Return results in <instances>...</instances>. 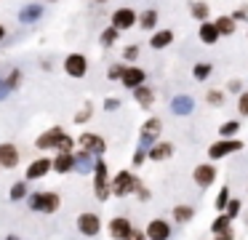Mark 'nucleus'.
I'll use <instances>...</instances> for the list:
<instances>
[{"instance_id":"nucleus-17","label":"nucleus","mask_w":248,"mask_h":240,"mask_svg":"<svg viewBox=\"0 0 248 240\" xmlns=\"http://www.w3.org/2000/svg\"><path fill=\"white\" fill-rule=\"evenodd\" d=\"M93 168H96V155L86 152V149H75V174L91 176Z\"/></svg>"},{"instance_id":"nucleus-32","label":"nucleus","mask_w":248,"mask_h":240,"mask_svg":"<svg viewBox=\"0 0 248 240\" xmlns=\"http://www.w3.org/2000/svg\"><path fill=\"white\" fill-rule=\"evenodd\" d=\"M189 14H192V19H198L200 24L211 19V8L203 3V0H200V3H189Z\"/></svg>"},{"instance_id":"nucleus-20","label":"nucleus","mask_w":248,"mask_h":240,"mask_svg":"<svg viewBox=\"0 0 248 240\" xmlns=\"http://www.w3.org/2000/svg\"><path fill=\"white\" fill-rule=\"evenodd\" d=\"M173 155H176V147H173V142H166V139H160V142L150 149V160H152V163H166V160L173 158Z\"/></svg>"},{"instance_id":"nucleus-2","label":"nucleus","mask_w":248,"mask_h":240,"mask_svg":"<svg viewBox=\"0 0 248 240\" xmlns=\"http://www.w3.org/2000/svg\"><path fill=\"white\" fill-rule=\"evenodd\" d=\"M27 208L32 213H56L62 208V197H59V192H54V190H38V192H30V197H27Z\"/></svg>"},{"instance_id":"nucleus-5","label":"nucleus","mask_w":248,"mask_h":240,"mask_svg":"<svg viewBox=\"0 0 248 240\" xmlns=\"http://www.w3.org/2000/svg\"><path fill=\"white\" fill-rule=\"evenodd\" d=\"M243 149V139H216L208 147V160L216 163V160H224L230 155H237Z\"/></svg>"},{"instance_id":"nucleus-3","label":"nucleus","mask_w":248,"mask_h":240,"mask_svg":"<svg viewBox=\"0 0 248 240\" xmlns=\"http://www.w3.org/2000/svg\"><path fill=\"white\" fill-rule=\"evenodd\" d=\"M139 184H141V179L134 174V171H128V168L118 171V174L112 176V197H128V195H134V192L139 190Z\"/></svg>"},{"instance_id":"nucleus-49","label":"nucleus","mask_w":248,"mask_h":240,"mask_svg":"<svg viewBox=\"0 0 248 240\" xmlns=\"http://www.w3.org/2000/svg\"><path fill=\"white\" fill-rule=\"evenodd\" d=\"M125 240H147V232H144V229H139V227H134V232H131Z\"/></svg>"},{"instance_id":"nucleus-11","label":"nucleus","mask_w":248,"mask_h":240,"mask_svg":"<svg viewBox=\"0 0 248 240\" xmlns=\"http://www.w3.org/2000/svg\"><path fill=\"white\" fill-rule=\"evenodd\" d=\"M51 171H54V158H46V155H40V158H35L32 163L27 165V174H24V179H27V181H38V179H46Z\"/></svg>"},{"instance_id":"nucleus-19","label":"nucleus","mask_w":248,"mask_h":240,"mask_svg":"<svg viewBox=\"0 0 248 240\" xmlns=\"http://www.w3.org/2000/svg\"><path fill=\"white\" fill-rule=\"evenodd\" d=\"M219 37H221V32H219V27H216V21H203V24L198 27V40L203 43V46H216L219 43Z\"/></svg>"},{"instance_id":"nucleus-26","label":"nucleus","mask_w":248,"mask_h":240,"mask_svg":"<svg viewBox=\"0 0 248 240\" xmlns=\"http://www.w3.org/2000/svg\"><path fill=\"white\" fill-rule=\"evenodd\" d=\"M171 43H173V30H155L150 35V48H155V51H163Z\"/></svg>"},{"instance_id":"nucleus-55","label":"nucleus","mask_w":248,"mask_h":240,"mask_svg":"<svg viewBox=\"0 0 248 240\" xmlns=\"http://www.w3.org/2000/svg\"><path fill=\"white\" fill-rule=\"evenodd\" d=\"M0 168H3V165H0Z\"/></svg>"},{"instance_id":"nucleus-47","label":"nucleus","mask_w":248,"mask_h":240,"mask_svg":"<svg viewBox=\"0 0 248 240\" xmlns=\"http://www.w3.org/2000/svg\"><path fill=\"white\" fill-rule=\"evenodd\" d=\"M11 94H14V91H11V85H8V80L0 78V101H6Z\"/></svg>"},{"instance_id":"nucleus-21","label":"nucleus","mask_w":248,"mask_h":240,"mask_svg":"<svg viewBox=\"0 0 248 240\" xmlns=\"http://www.w3.org/2000/svg\"><path fill=\"white\" fill-rule=\"evenodd\" d=\"M54 174H59V176L75 174V152H56V158H54Z\"/></svg>"},{"instance_id":"nucleus-54","label":"nucleus","mask_w":248,"mask_h":240,"mask_svg":"<svg viewBox=\"0 0 248 240\" xmlns=\"http://www.w3.org/2000/svg\"><path fill=\"white\" fill-rule=\"evenodd\" d=\"M48 3H56V0H48Z\"/></svg>"},{"instance_id":"nucleus-33","label":"nucleus","mask_w":248,"mask_h":240,"mask_svg":"<svg viewBox=\"0 0 248 240\" xmlns=\"http://www.w3.org/2000/svg\"><path fill=\"white\" fill-rule=\"evenodd\" d=\"M240 133V120H227L219 126V139H235Z\"/></svg>"},{"instance_id":"nucleus-16","label":"nucleus","mask_w":248,"mask_h":240,"mask_svg":"<svg viewBox=\"0 0 248 240\" xmlns=\"http://www.w3.org/2000/svg\"><path fill=\"white\" fill-rule=\"evenodd\" d=\"M123 88H128V91H136L139 85H144L147 83V69H141V67H136V64H128L125 67V75H123Z\"/></svg>"},{"instance_id":"nucleus-13","label":"nucleus","mask_w":248,"mask_h":240,"mask_svg":"<svg viewBox=\"0 0 248 240\" xmlns=\"http://www.w3.org/2000/svg\"><path fill=\"white\" fill-rule=\"evenodd\" d=\"M64 72L75 80L86 78L88 75V59L83 56V53H70V56L64 59Z\"/></svg>"},{"instance_id":"nucleus-35","label":"nucleus","mask_w":248,"mask_h":240,"mask_svg":"<svg viewBox=\"0 0 248 240\" xmlns=\"http://www.w3.org/2000/svg\"><path fill=\"white\" fill-rule=\"evenodd\" d=\"M118 37H120V30H115V27L109 24L107 30L99 35V43H102V48H112L115 43H118Z\"/></svg>"},{"instance_id":"nucleus-28","label":"nucleus","mask_w":248,"mask_h":240,"mask_svg":"<svg viewBox=\"0 0 248 240\" xmlns=\"http://www.w3.org/2000/svg\"><path fill=\"white\" fill-rule=\"evenodd\" d=\"M216 27H219L221 37H230V35H235V32H237V27H240V24H237L230 14H221L219 19H216Z\"/></svg>"},{"instance_id":"nucleus-34","label":"nucleus","mask_w":248,"mask_h":240,"mask_svg":"<svg viewBox=\"0 0 248 240\" xmlns=\"http://www.w3.org/2000/svg\"><path fill=\"white\" fill-rule=\"evenodd\" d=\"M205 101H208L211 107H221L227 101V91L224 88H208L205 91Z\"/></svg>"},{"instance_id":"nucleus-31","label":"nucleus","mask_w":248,"mask_h":240,"mask_svg":"<svg viewBox=\"0 0 248 240\" xmlns=\"http://www.w3.org/2000/svg\"><path fill=\"white\" fill-rule=\"evenodd\" d=\"M211 75H214V64H211V62H198V64L192 67V78L198 80V83L208 80Z\"/></svg>"},{"instance_id":"nucleus-29","label":"nucleus","mask_w":248,"mask_h":240,"mask_svg":"<svg viewBox=\"0 0 248 240\" xmlns=\"http://www.w3.org/2000/svg\"><path fill=\"white\" fill-rule=\"evenodd\" d=\"M230 200H232V192H230V187H219V195L214 197V208H216V213H224L227 211V206H230Z\"/></svg>"},{"instance_id":"nucleus-15","label":"nucleus","mask_w":248,"mask_h":240,"mask_svg":"<svg viewBox=\"0 0 248 240\" xmlns=\"http://www.w3.org/2000/svg\"><path fill=\"white\" fill-rule=\"evenodd\" d=\"M19 160H22V152H19V147L16 144H11V142H3L0 144V165L6 171H14L19 165Z\"/></svg>"},{"instance_id":"nucleus-43","label":"nucleus","mask_w":248,"mask_h":240,"mask_svg":"<svg viewBox=\"0 0 248 240\" xmlns=\"http://www.w3.org/2000/svg\"><path fill=\"white\" fill-rule=\"evenodd\" d=\"M75 139L70 136V133H64V136H62V142H59V149H56V152H75Z\"/></svg>"},{"instance_id":"nucleus-37","label":"nucleus","mask_w":248,"mask_h":240,"mask_svg":"<svg viewBox=\"0 0 248 240\" xmlns=\"http://www.w3.org/2000/svg\"><path fill=\"white\" fill-rule=\"evenodd\" d=\"M91 117H93V104H91V101H86V104H83V110L78 112V115L72 117V120H75L78 126H83V123H88Z\"/></svg>"},{"instance_id":"nucleus-51","label":"nucleus","mask_w":248,"mask_h":240,"mask_svg":"<svg viewBox=\"0 0 248 240\" xmlns=\"http://www.w3.org/2000/svg\"><path fill=\"white\" fill-rule=\"evenodd\" d=\"M6 35H8V30H6V27H3V24H0V43L6 40Z\"/></svg>"},{"instance_id":"nucleus-48","label":"nucleus","mask_w":248,"mask_h":240,"mask_svg":"<svg viewBox=\"0 0 248 240\" xmlns=\"http://www.w3.org/2000/svg\"><path fill=\"white\" fill-rule=\"evenodd\" d=\"M230 16L237 21V24H240V21H248V8H237V11H232Z\"/></svg>"},{"instance_id":"nucleus-42","label":"nucleus","mask_w":248,"mask_h":240,"mask_svg":"<svg viewBox=\"0 0 248 240\" xmlns=\"http://www.w3.org/2000/svg\"><path fill=\"white\" fill-rule=\"evenodd\" d=\"M134 197H136L139 203H150V200H152V190L144 184V181H141V184H139V190L134 192Z\"/></svg>"},{"instance_id":"nucleus-44","label":"nucleus","mask_w":248,"mask_h":240,"mask_svg":"<svg viewBox=\"0 0 248 240\" xmlns=\"http://www.w3.org/2000/svg\"><path fill=\"white\" fill-rule=\"evenodd\" d=\"M136 59H139V46H136V43H134V46H125L123 48V62L134 64Z\"/></svg>"},{"instance_id":"nucleus-4","label":"nucleus","mask_w":248,"mask_h":240,"mask_svg":"<svg viewBox=\"0 0 248 240\" xmlns=\"http://www.w3.org/2000/svg\"><path fill=\"white\" fill-rule=\"evenodd\" d=\"M160 133H163V120L160 117L157 115L147 117L144 126H141V131H139V144H136V147H144L147 152H150V149L160 142Z\"/></svg>"},{"instance_id":"nucleus-52","label":"nucleus","mask_w":248,"mask_h":240,"mask_svg":"<svg viewBox=\"0 0 248 240\" xmlns=\"http://www.w3.org/2000/svg\"><path fill=\"white\" fill-rule=\"evenodd\" d=\"M3 240H22V238H19V235H6Z\"/></svg>"},{"instance_id":"nucleus-9","label":"nucleus","mask_w":248,"mask_h":240,"mask_svg":"<svg viewBox=\"0 0 248 240\" xmlns=\"http://www.w3.org/2000/svg\"><path fill=\"white\" fill-rule=\"evenodd\" d=\"M62 136H64V128L62 126H51L48 131H43L38 139H35V147L40 149V152H56L59 149V142H62Z\"/></svg>"},{"instance_id":"nucleus-8","label":"nucleus","mask_w":248,"mask_h":240,"mask_svg":"<svg viewBox=\"0 0 248 240\" xmlns=\"http://www.w3.org/2000/svg\"><path fill=\"white\" fill-rule=\"evenodd\" d=\"M112 27L120 32L134 30V27H139V14H136L131 5H120V8L112 11Z\"/></svg>"},{"instance_id":"nucleus-25","label":"nucleus","mask_w":248,"mask_h":240,"mask_svg":"<svg viewBox=\"0 0 248 240\" xmlns=\"http://www.w3.org/2000/svg\"><path fill=\"white\" fill-rule=\"evenodd\" d=\"M157 21H160V14H157V8H144V11L139 14V30L155 32V30H157Z\"/></svg>"},{"instance_id":"nucleus-23","label":"nucleus","mask_w":248,"mask_h":240,"mask_svg":"<svg viewBox=\"0 0 248 240\" xmlns=\"http://www.w3.org/2000/svg\"><path fill=\"white\" fill-rule=\"evenodd\" d=\"M43 14H46V8H43V5H38V3H27L22 11H19V16H16V19L22 21V24H35V21H40V19H43Z\"/></svg>"},{"instance_id":"nucleus-18","label":"nucleus","mask_w":248,"mask_h":240,"mask_svg":"<svg viewBox=\"0 0 248 240\" xmlns=\"http://www.w3.org/2000/svg\"><path fill=\"white\" fill-rule=\"evenodd\" d=\"M171 112L176 117H187V115H192L195 112V99L189 94H176L171 99Z\"/></svg>"},{"instance_id":"nucleus-50","label":"nucleus","mask_w":248,"mask_h":240,"mask_svg":"<svg viewBox=\"0 0 248 240\" xmlns=\"http://www.w3.org/2000/svg\"><path fill=\"white\" fill-rule=\"evenodd\" d=\"M214 240H235V229H227L221 235H214Z\"/></svg>"},{"instance_id":"nucleus-27","label":"nucleus","mask_w":248,"mask_h":240,"mask_svg":"<svg viewBox=\"0 0 248 240\" xmlns=\"http://www.w3.org/2000/svg\"><path fill=\"white\" fill-rule=\"evenodd\" d=\"M30 197V181L27 179H19L11 184V190H8V200L11 203H22Z\"/></svg>"},{"instance_id":"nucleus-53","label":"nucleus","mask_w":248,"mask_h":240,"mask_svg":"<svg viewBox=\"0 0 248 240\" xmlns=\"http://www.w3.org/2000/svg\"><path fill=\"white\" fill-rule=\"evenodd\" d=\"M91 3H96V5H104V3H107V0H91Z\"/></svg>"},{"instance_id":"nucleus-12","label":"nucleus","mask_w":248,"mask_h":240,"mask_svg":"<svg viewBox=\"0 0 248 240\" xmlns=\"http://www.w3.org/2000/svg\"><path fill=\"white\" fill-rule=\"evenodd\" d=\"M144 232H147V240H171L173 224L168 222V219H150Z\"/></svg>"},{"instance_id":"nucleus-1","label":"nucleus","mask_w":248,"mask_h":240,"mask_svg":"<svg viewBox=\"0 0 248 240\" xmlns=\"http://www.w3.org/2000/svg\"><path fill=\"white\" fill-rule=\"evenodd\" d=\"M91 187H93V197L99 203L112 197V176H109V165L104 158H96V168L91 174Z\"/></svg>"},{"instance_id":"nucleus-40","label":"nucleus","mask_w":248,"mask_h":240,"mask_svg":"<svg viewBox=\"0 0 248 240\" xmlns=\"http://www.w3.org/2000/svg\"><path fill=\"white\" fill-rule=\"evenodd\" d=\"M224 91H227V94H237V96H240L246 88H243V80L240 78H230V80H227V85H224Z\"/></svg>"},{"instance_id":"nucleus-10","label":"nucleus","mask_w":248,"mask_h":240,"mask_svg":"<svg viewBox=\"0 0 248 240\" xmlns=\"http://www.w3.org/2000/svg\"><path fill=\"white\" fill-rule=\"evenodd\" d=\"M78 147L86 149V152H91V155H96V158H104V152H107V142H104V136L91 133V131H86V133L78 136Z\"/></svg>"},{"instance_id":"nucleus-39","label":"nucleus","mask_w":248,"mask_h":240,"mask_svg":"<svg viewBox=\"0 0 248 240\" xmlns=\"http://www.w3.org/2000/svg\"><path fill=\"white\" fill-rule=\"evenodd\" d=\"M240 211H243V200H240V197H232V200H230V206H227V211H224V213L232 219V222H235V219L240 216Z\"/></svg>"},{"instance_id":"nucleus-38","label":"nucleus","mask_w":248,"mask_h":240,"mask_svg":"<svg viewBox=\"0 0 248 240\" xmlns=\"http://www.w3.org/2000/svg\"><path fill=\"white\" fill-rule=\"evenodd\" d=\"M150 160V152H147L144 147H136L134 149V155H131V163H134V168H141V165Z\"/></svg>"},{"instance_id":"nucleus-24","label":"nucleus","mask_w":248,"mask_h":240,"mask_svg":"<svg viewBox=\"0 0 248 240\" xmlns=\"http://www.w3.org/2000/svg\"><path fill=\"white\" fill-rule=\"evenodd\" d=\"M171 219L176 224H189L195 219V208L189 206V203H176V206L171 208Z\"/></svg>"},{"instance_id":"nucleus-7","label":"nucleus","mask_w":248,"mask_h":240,"mask_svg":"<svg viewBox=\"0 0 248 240\" xmlns=\"http://www.w3.org/2000/svg\"><path fill=\"white\" fill-rule=\"evenodd\" d=\"M78 224V232L83 235V238H96L99 232H102V216H99L96 211H83L80 216L75 219Z\"/></svg>"},{"instance_id":"nucleus-41","label":"nucleus","mask_w":248,"mask_h":240,"mask_svg":"<svg viewBox=\"0 0 248 240\" xmlns=\"http://www.w3.org/2000/svg\"><path fill=\"white\" fill-rule=\"evenodd\" d=\"M6 80H8V85H11V91H19V85H22V80H24L22 69H11Z\"/></svg>"},{"instance_id":"nucleus-6","label":"nucleus","mask_w":248,"mask_h":240,"mask_svg":"<svg viewBox=\"0 0 248 240\" xmlns=\"http://www.w3.org/2000/svg\"><path fill=\"white\" fill-rule=\"evenodd\" d=\"M216 179H219V168H216V163H198L192 171V181L200 187V190H208V187L216 184Z\"/></svg>"},{"instance_id":"nucleus-45","label":"nucleus","mask_w":248,"mask_h":240,"mask_svg":"<svg viewBox=\"0 0 248 240\" xmlns=\"http://www.w3.org/2000/svg\"><path fill=\"white\" fill-rule=\"evenodd\" d=\"M120 107H123V101H120V99H115V96H107V99H104V104H102V110H104V112H118Z\"/></svg>"},{"instance_id":"nucleus-22","label":"nucleus","mask_w":248,"mask_h":240,"mask_svg":"<svg viewBox=\"0 0 248 240\" xmlns=\"http://www.w3.org/2000/svg\"><path fill=\"white\" fill-rule=\"evenodd\" d=\"M131 94H134V101L141 107V110H152V104H155V88H152V85L144 83L136 91H131Z\"/></svg>"},{"instance_id":"nucleus-14","label":"nucleus","mask_w":248,"mask_h":240,"mask_svg":"<svg viewBox=\"0 0 248 240\" xmlns=\"http://www.w3.org/2000/svg\"><path fill=\"white\" fill-rule=\"evenodd\" d=\"M107 232H109L112 240H125L131 232H134V222H131L128 216H115V219H109Z\"/></svg>"},{"instance_id":"nucleus-46","label":"nucleus","mask_w":248,"mask_h":240,"mask_svg":"<svg viewBox=\"0 0 248 240\" xmlns=\"http://www.w3.org/2000/svg\"><path fill=\"white\" fill-rule=\"evenodd\" d=\"M237 112H240L243 117H248V91H243V94L237 96Z\"/></svg>"},{"instance_id":"nucleus-30","label":"nucleus","mask_w":248,"mask_h":240,"mask_svg":"<svg viewBox=\"0 0 248 240\" xmlns=\"http://www.w3.org/2000/svg\"><path fill=\"white\" fill-rule=\"evenodd\" d=\"M211 235H221V232H227V229H232V219L227 216V213H216V219L211 222Z\"/></svg>"},{"instance_id":"nucleus-36","label":"nucleus","mask_w":248,"mask_h":240,"mask_svg":"<svg viewBox=\"0 0 248 240\" xmlns=\"http://www.w3.org/2000/svg\"><path fill=\"white\" fill-rule=\"evenodd\" d=\"M125 67H128V64L125 62H118V64H109V69H107V80H123V75H125Z\"/></svg>"}]
</instances>
